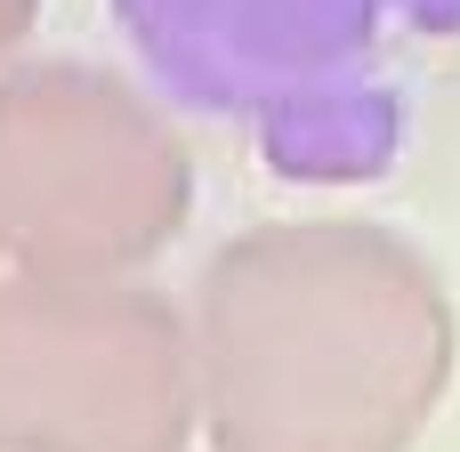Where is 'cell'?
Returning a JSON list of instances; mask_svg holds the SVG:
<instances>
[{"instance_id": "6da1fadb", "label": "cell", "mask_w": 460, "mask_h": 452, "mask_svg": "<svg viewBox=\"0 0 460 452\" xmlns=\"http://www.w3.org/2000/svg\"><path fill=\"white\" fill-rule=\"evenodd\" d=\"M154 121L97 81L49 73L0 97V226L24 235L32 267H113L146 235L178 226V154Z\"/></svg>"}, {"instance_id": "7a4b0ae2", "label": "cell", "mask_w": 460, "mask_h": 452, "mask_svg": "<svg viewBox=\"0 0 460 452\" xmlns=\"http://www.w3.org/2000/svg\"><path fill=\"white\" fill-rule=\"evenodd\" d=\"M8 32H16V0H0V40H8Z\"/></svg>"}]
</instances>
